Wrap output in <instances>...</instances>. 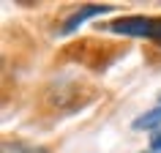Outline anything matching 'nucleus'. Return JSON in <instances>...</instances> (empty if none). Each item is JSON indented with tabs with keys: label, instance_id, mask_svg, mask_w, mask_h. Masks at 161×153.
I'll list each match as a JSON object with an SVG mask.
<instances>
[{
	"label": "nucleus",
	"instance_id": "f257e3e1",
	"mask_svg": "<svg viewBox=\"0 0 161 153\" xmlns=\"http://www.w3.org/2000/svg\"><path fill=\"white\" fill-rule=\"evenodd\" d=\"M120 36H136V38H156L161 41V17H118L104 27Z\"/></svg>",
	"mask_w": 161,
	"mask_h": 153
},
{
	"label": "nucleus",
	"instance_id": "f03ea898",
	"mask_svg": "<svg viewBox=\"0 0 161 153\" xmlns=\"http://www.w3.org/2000/svg\"><path fill=\"white\" fill-rule=\"evenodd\" d=\"M107 11H112V6H98V3H93V6H82L79 11H74V14L63 22V30H60V33H74V30L82 25L85 19L101 17V14H107Z\"/></svg>",
	"mask_w": 161,
	"mask_h": 153
},
{
	"label": "nucleus",
	"instance_id": "7ed1b4c3",
	"mask_svg": "<svg viewBox=\"0 0 161 153\" xmlns=\"http://www.w3.org/2000/svg\"><path fill=\"white\" fill-rule=\"evenodd\" d=\"M3 153H49L44 145H33L25 139H3Z\"/></svg>",
	"mask_w": 161,
	"mask_h": 153
},
{
	"label": "nucleus",
	"instance_id": "20e7f679",
	"mask_svg": "<svg viewBox=\"0 0 161 153\" xmlns=\"http://www.w3.org/2000/svg\"><path fill=\"white\" fill-rule=\"evenodd\" d=\"M131 126H134V131H153V128H158L161 126V107H153L150 112L139 115Z\"/></svg>",
	"mask_w": 161,
	"mask_h": 153
},
{
	"label": "nucleus",
	"instance_id": "39448f33",
	"mask_svg": "<svg viewBox=\"0 0 161 153\" xmlns=\"http://www.w3.org/2000/svg\"><path fill=\"white\" fill-rule=\"evenodd\" d=\"M147 148H150V153H161V128H158V131H153Z\"/></svg>",
	"mask_w": 161,
	"mask_h": 153
}]
</instances>
